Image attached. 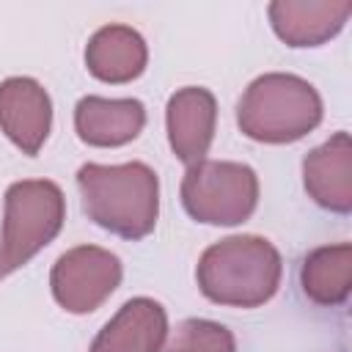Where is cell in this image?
<instances>
[{"label":"cell","mask_w":352,"mask_h":352,"mask_svg":"<svg viewBox=\"0 0 352 352\" xmlns=\"http://www.w3.org/2000/svg\"><path fill=\"white\" fill-rule=\"evenodd\" d=\"M63 192L44 179L16 182L6 192V217L0 234V278L28 264L50 245L63 226Z\"/></svg>","instance_id":"4"},{"label":"cell","mask_w":352,"mask_h":352,"mask_svg":"<svg viewBox=\"0 0 352 352\" xmlns=\"http://www.w3.org/2000/svg\"><path fill=\"white\" fill-rule=\"evenodd\" d=\"M217 104L206 88H182L168 102V138L170 148L190 168L198 165L214 135Z\"/></svg>","instance_id":"8"},{"label":"cell","mask_w":352,"mask_h":352,"mask_svg":"<svg viewBox=\"0 0 352 352\" xmlns=\"http://www.w3.org/2000/svg\"><path fill=\"white\" fill-rule=\"evenodd\" d=\"M121 264L110 250L82 245L58 258L52 267V294L72 314L96 311L118 286Z\"/></svg>","instance_id":"6"},{"label":"cell","mask_w":352,"mask_h":352,"mask_svg":"<svg viewBox=\"0 0 352 352\" xmlns=\"http://www.w3.org/2000/svg\"><path fill=\"white\" fill-rule=\"evenodd\" d=\"M258 198L256 173L239 162H209L192 165L182 182L184 209L214 226H234L250 217Z\"/></svg>","instance_id":"5"},{"label":"cell","mask_w":352,"mask_h":352,"mask_svg":"<svg viewBox=\"0 0 352 352\" xmlns=\"http://www.w3.org/2000/svg\"><path fill=\"white\" fill-rule=\"evenodd\" d=\"M352 3H308V0H278L270 6L275 33L292 47H316L336 36L346 22Z\"/></svg>","instance_id":"12"},{"label":"cell","mask_w":352,"mask_h":352,"mask_svg":"<svg viewBox=\"0 0 352 352\" xmlns=\"http://www.w3.org/2000/svg\"><path fill=\"white\" fill-rule=\"evenodd\" d=\"M242 132L261 143H292L322 121V99L294 74H264L239 99Z\"/></svg>","instance_id":"3"},{"label":"cell","mask_w":352,"mask_h":352,"mask_svg":"<svg viewBox=\"0 0 352 352\" xmlns=\"http://www.w3.org/2000/svg\"><path fill=\"white\" fill-rule=\"evenodd\" d=\"M305 190L311 198L333 212L352 209V146L346 132H336L327 143L314 148L302 162Z\"/></svg>","instance_id":"10"},{"label":"cell","mask_w":352,"mask_h":352,"mask_svg":"<svg viewBox=\"0 0 352 352\" xmlns=\"http://www.w3.org/2000/svg\"><path fill=\"white\" fill-rule=\"evenodd\" d=\"M77 187L82 209L96 226L124 239H143L154 231L160 184L148 165H82L77 170Z\"/></svg>","instance_id":"1"},{"label":"cell","mask_w":352,"mask_h":352,"mask_svg":"<svg viewBox=\"0 0 352 352\" xmlns=\"http://www.w3.org/2000/svg\"><path fill=\"white\" fill-rule=\"evenodd\" d=\"M146 110L138 99H99L85 96L77 102L74 126L91 146H121L140 135Z\"/></svg>","instance_id":"11"},{"label":"cell","mask_w":352,"mask_h":352,"mask_svg":"<svg viewBox=\"0 0 352 352\" xmlns=\"http://www.w3.org/2000/svg\"><path fill=\"white\" fill-rule=\"evenodd\" d=\"M52 107L47 91L28 77H11L0 85V126L25 151L36 154L50 135Z\"/></svg>","instance_id":"7"},{"label":"cell","mask_w":352,"mask_h":352,"mask_svg":"<svg viewBox=\"0 0 352 352\" xmlns=\"http://www.w3.org/2000/svg\"><path fill=\"white\" fill-rule=\"evenodd\" d=\"M302 292L319 305L344 302L352 283V248H319L302 261Z\"/></svg>","instance_id":"14"},{"label":"cell","mask_w":352,"mask_h":352,"mask_svg":"<svg viewBox=\"0 0 352 352\" xmlns=\"http://www.w3.org/2000/svg\"><path fill=\"white\" fill-rule=\"evenodd\" d=\"M88 72L104 82H129L146 66V44L126 25H107L94 33L85 50Z\"/></svg>","instance_id":"13"},{"label":"cell","mask_w":352,"mask_h":352,"mask_svg":"<svg viewBox=\"0 0 352 352\" xmlns=\"http://www.w3.org/2000/svg\"><path fill=\"white\" fill-rule=\"evenodd\" d=\"M280 280V256L261 236H228L198 261L201 292L220 305L253 308L267 302Z\"/></svg>","instance_id":"2"},{"label":"cell","mask_w":352,"mask_h":352,"mask_svg":"<svg viewBox=\"0 0 352 352\" xmlns=\"http://www.w3.org/2000/svg\"><path fill=\"white\" fill-rule=\"evenodd\" d=\"M165 336L168 319L162 305L148 297H138L102 327L88 352H160Z\"/></svg>","instance_id":"9"},{"label":"cell","mask_w":352,"mask_h":352,"mask_svg":"<svg viewBox=\"0 0 352 352\" xmlns=\"http://www.w3.org/2000/svg\"><path fill=\"white\" fill-rule=\"evenodd\" d=\"M160 352H234V336L206 319H184Z\"/></svg>","instance_id":"15"}]
</instances>
